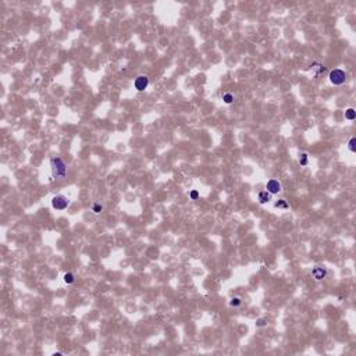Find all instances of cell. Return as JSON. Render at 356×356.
I'll list each match as a JSON object with an SVG mask.
<instances>
[{
    "label": "cell",
    "instance_id": "cell-1",
    "mask_svg": "<svg viewBox=\"0 0 356 356\" xmlns=\"http://www.w3.org/2000/svg\"><path fill=\"white\" fill-rule=\"evenodd\" d=\"M52 163V170H53V175L54 177H64L65 175V164L64 162L59 157H53L50 160Z\"/></svg>",
    "mask_w": 356,
    "mask_h": 356
},
{
    "label": "cell",
    "instance_id": "cell-16",
    "mask_svg": "<svg viewBox=\"0 0 356 356\" xmlns=\"http://www.w3.org/2000/svg\"><path fill=\"white\" fill-rule=\"evenodd\" d=\"M189 198L192 199V200H198V198H199V192H198L196 189L191 191V192H189Z\"/></svg>",
    "mask_w": 356,
    "mask_h": 356
},
{
    "label": "cell",
    "instance_id": "cell-3",
    "mask_svg": "<svg viewBox=\"0 0 356 356\" xmlns=\"http://www.w3.org/2000/svg\"><path fill=\"white\" fill-rule=\"evenodd\" d=\"M68 205H70V199L63 196V195H56L52 199V206L56 210H64V209L68 207Z\"/></svg>",
    "mask_w": 356,
    "mask_h": 356
},
{
    "label": "cell",
    "instance_id": "cell-6",
    "mask_svg": "<svg viewBox=\"0 0 356 356\" xmlns=\"http://www.w3.org/2000/svg\"><path fill=\"white\" fill-rule=\"evenodd\" d=\"M257 200H259V203H262V205L268 203L271 200V194L267 192V191H262V192H259V195H257Z\"/></svg>",
    "mask_w": 356,
    "mask_h": 356
},
{
    "label": "cell",
    "instance_id": "cell-15",
    "mask_svg": "<svg viewBox=\"0 0 356 356\" xmlns=\"http://www.w3.org/2000/svg\"><path fill=\"white\" fill-rule=\"evenodd\" d=\"M102 210H103V206H102L100 203H95V205H93V207H92V211H93V213L99 214V213H100Z\"/></svg>",
    "mask_w": 356,
    "mask_h": 356
},
{
    "label": "cell",
    "instance_id": "cell-12",
    "mask_svg": "<svg viewBox=\"0 0 356 356\" xmlns=\"http://www.w3.org/2000/svg\"><path fill=\"white\" fill-rule=\"evenodd\" d=\"M241 303H242V300H241V298H238V296H235V298H232V299L230 300V306H232V308H238Z\"/></svg>",
    "mask_w": 356,
    "mask_h": 356
},
{
    "label": "cell",
    "instance_id": "cell-10",
    "mask_svg": "<svg viewBox=\"0 0 356 356\" xmlns=\"http://www.w3.org/2000/svg\"><path fill=\"white\" fill-rule=\"evenodd\" d=\"M75 281V277H74L73 273H65L64 274V283L65 284H73Z\"/></svg>",
    "mask_w": 356,
    "mask_h": 356
},
{
    "label": "cell",
    "instance_id": "cell-2",
    "mask_svg": "<svg viewBox=\"0 0 356 356\" xmlns=\"http://www.w3.org/2000/svg\"><path fill=\"white\" fill-rule=\"evenodd\" d=\"M328 78H330V82L334 84V85H342L345 82V79H346V74H345V71H342V70L335 68L330 73Z\"/></svg>",
    "mask_w": 356,
    "mask_h": 356
},
{
    "label": "cell",
    "instance_id": "cell-13",
    "mask_svg": "<svg viewBox=\"0 0 356 356\" xmlns=\"http://www.w3.org/2000/svg\"><path fill=\"white\" fill-rule=\"evenodd\" d=\"M275 207L278 209H288V203L284 200V199H280L278 202H275Z\"/></svg>",
    "mask_w": 356,
    "mask_h": 356
},
{
    "label": "cell",
    "instance_id": "cell-8",
    "mask_svg": "<svg viewBox=\"0 0 356 356\" xmlns=\"http://www.w3.org/2000/svg\"><path fill=\"white\" fill-rule=\"evenodd\" d=\"M345 118H346V120H349V121H353V120L356 118L355 109H352V107H351V109L346 110V111H345Z\"/></svg>",
    "mask_w": 356,
    "mask_h": 356
},
{
    "label": "cell",
    "instance_id": "cell-9",
    "mask_svg": "<svg viewBox=\"0 0 356 356\" xmlns=\"http://www.w3.org/2000/svg\"><path fill=\"white\" fill-rule=\"evenodd\" d=\"M222 100H224V103H227V105H231V103L234 102V95H232V93H224V95H222Z\"/></svg>",
    "mask_w": 356,
    "mask_h": 356
},
{
    "label": "cell",
    "instance_id": "cell-4",
    "mask_svg": "<svg viewBox=\"0 0 356 356\" xmlns=\"http://www.w3.org/2000/svg\"><path fill=\"white\" fill-rule=\"evenodd\" d=\"M266 189H267V192H270L271 195H274V194H278V192H281L283 186H281V182H280L278 179L271 178V179H268V181H267Z\"/></svg>",
    "mask_w": 356,
    "mask_h": 356
},
{
    "label": "cell",
    "instance_id": "cell-14",
    "mask_svg": "<svg viewBox=\"0 0 356 356\" xmlns=\"http://www.w3.org/2000/svg\"><path fill=\"white\" fill-rule=\"evenodd\" d=\"M299 163H300V166H306V164H308V153H302V154H300Z\"/></svg>",
    "mask_w": 356,
    "mask_h": 356
},
{
    "label": "cell",
    "instance_id": "cell-7",
    "mask_svg": "<svg viewBox=\"0 0 356 356\" xmlns=\"http://www.w3.org/2000/svg\"><path fill=\"white\" fill-rule=\"evenodd\" d=\"M312 274H313V277H314L316 280H323L324 277H326V274H327V271L324 270L323 267H314V268L312 270Z\"/></svg>",
    "mask_w": 356,
    "mask_h": 356
},
{
    "label": "cell",
    "instance_id": "cell-5",
    "mask_svg": "<svg viewBox=\"0 0 356 356\" xmlns=\"http://www.w3.org/2000/svg\"><path fill=\"white\" fill-rule=\"evenodd\" d=\"M148 85H149V78L146 77V75H139V77H136L135 81H134V86H135V89L139 90V92L145 90V89L148 88Z\"/></svg>",
    "mask_w": 356,
    "mask_h": 356
},
{
    "label": "cell",
    "instance_id": "cell-11",
    "mask_svg": "<svg viewBox=\"0 0 356 356\" xmlns=\"http://www.w3.org/2000/svg\"><path fill=\"white\" fill-rule=\"evenodd\" d=\"M355 143H356V139H355V138H351V139H349V142H348V149H349V152H351V153H355V152H356Z\"/></svg>",
    "mask_w": 356,
    "mask_h": 356
}]
</instances>
